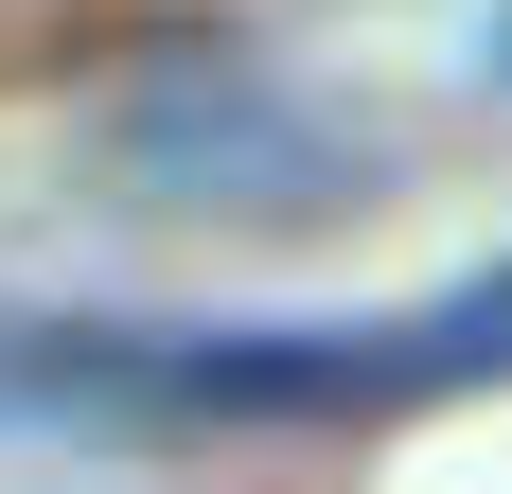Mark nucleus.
Segmentation results:
<instances>
[{"label":"nucleus","mask_w":512,"mask_h":494,"mask_svg":"<svg viewBox=\"0 0 512 494\" xmlns=\"http://www.w3.org/2000/svg\"><path fill=\"white\" fill-rule=\"evenodd\" d=\"M512 389V247L389 318H53L0 336V424H407Z\"/></svg>","instance_id":"obj_1"},{"label":"nucleus","mask_w":512,"mask_h":494,"mask_svg":"<svg viewBox=\"0 0 512 494\" xmlns=\"http://www.w3.org/2000/svg\"><path fill=\"white\" fill-rule=\"evenodd\" d=\"M124 159H142V177H195V195H318V177H354V142L283 124L265 89H195V106H142V124H124Z\"/></svg>","instance_id":"obj_2"},{"label":"nucleus","mask_w":512,"mask_h":494,"mask_svg":"<svg viewBox=\"0 0 512 494\" xmlns=\"http://www.w3.org/2000/svg\"><path fill=\"white\" fill-rule=\"evenodd\" d=\"M495 89H512V18H495Z\"/></svg>","instance_id":"obj_3"}]
</instances>
